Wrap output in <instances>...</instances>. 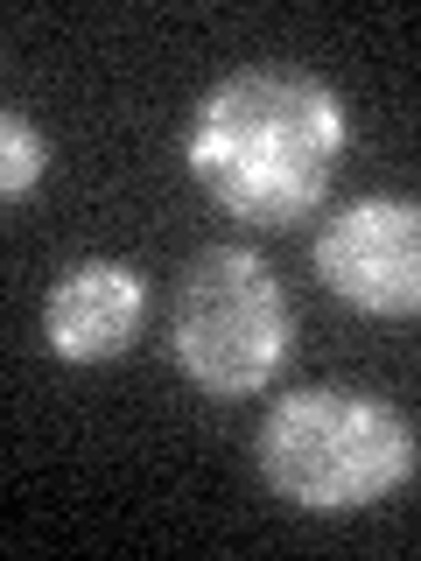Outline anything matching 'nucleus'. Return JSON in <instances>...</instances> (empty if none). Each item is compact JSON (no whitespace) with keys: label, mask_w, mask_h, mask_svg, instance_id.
<instances>
[{"label":"nucleus","mask_w":421,"mask_h":561,"mask_svg":"<svg viewBox=\"0 0 421 561\" xmlns=\"http://www.w3.org/2000/svg\"><path fill=\"white\" fill-rule=\"evenodd\" d=\"M351 148V113L316 70L239 64L197 99L183 127V169L225 218L288 232L330 197Z\"/></svg>","instance_id":"nucleus-1"},{"label":"nucleus","mask_w":421,"mask_h":561,"mask_svg":"<svg viewBox=\"0 0 421 561\" xmlns=\"http://www.w3.org/2000/svg\"><path fill=\"white\" fill-rule=\"evenodd\" d=\"M253 463H260L274 499L303 505L316 519H344V513L386 505L394 491L414 484L421 435L379 393H359V386H303V393H281L260 414Z\"/></svg>","instance_id":"nucleus-2"},{"label":"nucleus","mask_w":421,"mask_h":561,"mask_svg":"<svg viewBox=\"0 0 421 561\" xmlns=\"http://www.w3.org/2000/svg\"><path fill=\"white\" fill-rule=\"evenodd\" d=\"M295 351L288 288L253 245H204L175 280L169 358L210 400H253Z\"/></svg>","instance_id":"nucleus-3"},{"label":"nucleus","mask_w":421,"mask_h":561,"mask_svg":"<svg viewBox=\"0 0 421 561\" xmlns=\"http://www.w3.org/2000/svg\"><path fill=\"white\" fill-rule=\"evenodd\" d=\"M316 280L344 309L408 323L421 316V204L414 197H359L316 232Z\"/></svg>","instance_id":"nucleus-4"},{"label":"nucleus","mask_w":421,"mask_h":561,"mask_svg":"<svg viewBox=\"0 0 421 561\" xmlns=\"http://www.w3.org/2000/svg\"><path fill=\"white\" fill-rule=\"evenodd\" d=\"M140 316H148V280L127 260H78L43 295V344L64 365H105L140 337Z\"/></svg>","instance_id":"nucleus-5"},{"label":"nucleus","mask_w":421,"mask_h":561,"mask_svg":"<svg viewBox=\"0 0 421 561\" xmlns=\"http://www.w3.org/2000/svg\"><path fill=\"white\" fill-rule=\"evenodd\" d=\"M43 169H49V140L43 127H35L29 113H0V197L8 204H22L35 183H43Z\"/></svg>","instance_id":"nucleus-6"}]
</instances>
